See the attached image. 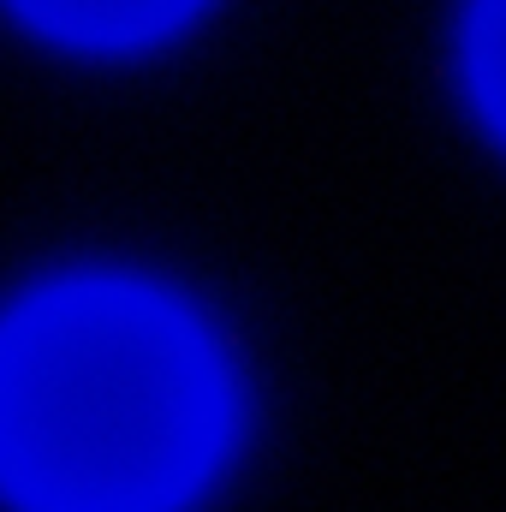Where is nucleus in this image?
<instances>
[{
    "label": "nucleus",
    "mask_w": 506,
    "mask_h": 512,
    "mask_svg": "<svg viewBox=\"0 0 506 512\" xmlns=\"http://www.w3.org/2000/svg\"><path fill=\"white\" fill-rule=\"evenodd\" d=\"M227 435V364L155 286L60 280L0 322V489L24 512H173Z\"/></svg>",
    "instance_id": "obj_1"
},
{
    "label": "nucleus",
    "mask_w": 506,
    "mask_h": 512,
    "mask_svg": "<svg viewBox=\"0 0 506 512\" xmlns=\"http://www.w3.org/2000/svg\"><path fill=\"white\" fill-rule=\"evenodd\" d=\"M36 30L72 48H143L179 30L203 0H12Z\"/></svg>",
    "instance_id": "obj_2"
},
{
    "label": "nucleus",
    "mask_w": 506,
    "mask_h": 512,
    "mask_svg": "<svg viewBox=\"0 0 506 512\" xmlns=\"http://www.w3.org/2000/svg\"><path fill=\"white\" fill-rule=\"evenodd\" d=\"M465 60H471L477 108H483L489 126L506 137V0H477V6H471Z\"/></svg>",
    "instance_id": "obj_3"
}]
</instances>
